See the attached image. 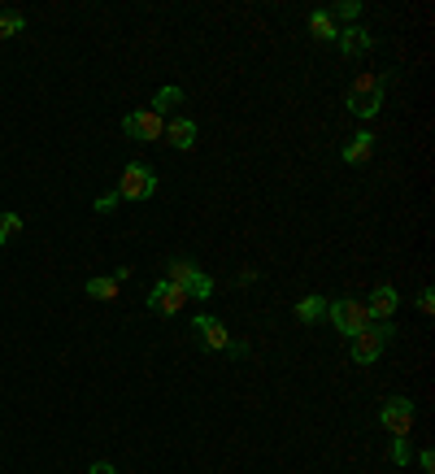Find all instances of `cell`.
<instances>
[{"instance_id":"1","label":"cell","mask_w":435,"mask_h":474,"mask_svg":"<svg viewBox=\"0 0 435 474\" xmlns=\"http://www.w3.org/2000/svg\"><path fill=\"white\" fill-rule=\"evenodd\" d=\"M383 92H388V74H362L353 83V92H348V113L370 122L379 113V104H383Z\"/></svg>"},{"instance_id":"9","label":"cell","mask_w":435,"mask_h":474,"mask_svg":"<svg viewBox=\"0 0 435 474\" xmlns=\"http://www.w3.org/2000/svg\"><path fill=\"white\" fill-rule=\"evenodd\" d=\"M192 336L201 339L205 348H213V353H227V348L235 344V339H231V331H227V327H222L218 318H209V313H201V318L192 322Z\"/></svg>"},{"instance_id":"8","label":"cell","mask_w":435,"mask_h":474,"mask_svg":"<svg viewBox=\"0 0 435 474\" xmlns=\"http://www.w3.org/2000/svg\"><path fill=\"white\" fill-rule=\"evenodd\" d=\"M188 301H192V296H188L183 287L166 283V279H162V283H157V287L148 292V309H153V313H166V318L183 313V305H188Z\"/></svg>"},{"instance_id":"15","label":"cell","mask_w":435,"mask_h":474,"mask_svg":"<svg viewBox=\"0 0 435 474\" xmlns=\"http://www.w3.org/2000/svg\"><path fill=\"white\" fill-rule=\"evenodd\" d=\"M297 318H301V322L327 318V296H305V301H297Z\"/></svg>"},{"instance_id":"7","label":"cell","mask_w":435,"mask_h":474,"mask_svg":"<svg viewBox=\"0 0 435 474\" xmlns=\"http://www.w3.org/2000/svg\"><path fill=\"white\" fill-rule=\"evenodd\" d=\"M379 422H383L397 440H405V436H409V427H414V401H409V396H392V401H383Z\"/></svg>"},{"instance_id":"14","label":"cell","mask_w":435,"mask_h":474,"mask_svg":"<svg viewBox=\"0 0 435 474\" xmlns=\"http://www.w3.org/2000/svg\"><path fill=\"white\" fill-rule=\"evenodd\" d=\"M309 35H314V39H339V27L331 22L327 9H314V13H309Z\"/></svg>"},{"instance_id":"2","label":"cell","mask_w":435,"mask_h":474,"mask_svg":"<svg viewBox=\"0 0 435 474\" xmlns=\"http://www.w3.org/2000/svg\"><path fill=\"white\" fill-rule=\"evenodd\" d=\"M327 318H331V327L339 331V336H357V331H366L370 327V309H366V301H357V296L327 301Z\"/></svg>"},{"instance_id":"20","label":"cell","mask_w":435,"mask_h":474,"mask_svg":"<svg viewBox=\"0 0 435 474\" xmlns=\"http://www.w3.org/2000/svg\"><path fill=\"white\" fill-rule=\"evenodd\" d=\"M18 231H22V213H4L0 218V244H9Z\"/></svg>"},{"instance_id":"23","label":"cell","mask_w":435,"mask_h":474,"mask_svg":"<svg viewBox=\"0 0 435 474\" xmlns=\"http://www.w3.org/2000/svg\"><path fill=\"white\" fill-rule=\"evenodd\" d=\"M418 466H422V474H435V453H431V448H422V457H418Z\"/></svg>"},{"instance_id":"12","label":"cell","mask_w":435,"mask_h":474,"mask_svg":"<svg viewBox=\"0 0 435 474\" xmlns=\"http://www.w3.org/2000/svg\"><path fill=\"white\" fill-rule=\"evenodd\" d=\"M370 48H374V39H370L366 27H348V31L339 35V53H344V57H362Z\"/></svg>"},{"instance_id":"11","label":"cell","mask_w":435,"mask_h":474,"mask_svg":"<svg viewBox=\"0 0 435 474\" xmlns=\"http://www.w3.org/2000/svg\"><path fill=\"white\" fill-rule=\"evenodd\" d=\"M162 139H166L170 148L188 153V148L197 144V122H192V118H174V122H166V136Z\"/></svg>"},{"instance_id":"5","label":"cell","mask_w":435,"mask_h":474,"mask_svg":"<svg viewBox=\"0 0 435 474\" xmlns=\"http://www.w3.org/2000/svg\"><path fill=\"white\" fill-rule=\"evenodd\" d=\"M157 192V174L148 166H127L118 179V201H148Z\"/></svg>"},{"instance_id":"25","label":"cell","mask_w":435,"mask_h":474,"mask_svg":"<svg viewBox=\"0 0 435 474\" xmlns=\"http://www.w3.org/2000/svg\"><path fill=\"white\" fill-rule=\"evenodd\" d=\"M88 474H118V470H113L109 462H92V470H88Z\"/></svg>"},{"instance_id":"4","label":"cell","mask_w":435,"mask_h":474,"mask_svg":"<svg viewBox=\"0 0 435 474\" xmlns=\"http://www.w3.org/2000/svg\"><path fill=\"white\" fill-rule=\"evenodd\" d=\"M166 283L174 287H183L192 301H205L209 292H213V279L197 266V262H188V257H179V262H166Z\"/></svg>"},{"instance_id":"18","label":"cell","mask_w":435,"mask_h":474,"mask_svg":"<svg viewBox=\"0 0 435 474\" xmlns=\"http://www.w3.org/2000/svg\"><path fill=\"white\" fill-rule=\"evenodd\" d=\"M327 13H331V22H339V18H348V22H353V18H362V0H335Z\"/></svg>"},{"instance_id":"16","label":"cell","mask_w":435,"mask_h":474,"mask_svg":"<svg viewBox=\"0 0 435 474\" xmlns=\"http://www.w3.org/2000/svg\"><path fill=\"white\" fill-rule=\"evenodd\" d=\"M174 104H183V87H174V83L157 87V96H153V113H166V109H174Z\"/></svg>"},{"instance_id":"13","label":"cell","mask_w":435,"mask_h":474,"mask_svg":"<svg viewBox=\"0 0 435 474\" xmlns=\"http://www.w3.org/2000/svg\"><path fill=\"white\" fill-rule=\"evenodd\" d=\"M370 157H374V136H370V131H357V136L348 139V148H344V162H348V166H366Z\"/></svg>"},{"instance_id":"22","label":"cell","mask_w":435,"mask_h":474,"mask_svg":"<svg viewBox=\"0 0 435 474\" xmlns=\"http://www.w3.org/2000/svg\"><path fill=\"white\" fill-rule=\"evenodd\" d=\"M392 462H397V466H405V462H409V448H405V440L392 444Z\"/></svg>"},{"instance_id":"19","label":"cell","mask_w":435,"mask_h":474,"mask_svg":"<svg viewBox=\"0 0 435 474\" xmlns=\"http://www.w3.org/2000/svg\"><path fill=\"white\" fill-rule=\"evenodd\" d=\"M27 31V18L22 13H0V39H13V35Z\"/></svg>"},{"instance_id":"10","label":"cell","mask_w":435,"mask_h":474,"mask_svg":"<svg viewBox=\"0 0 435 474\" xmlns=\"http://www.w3.org/2000/svg\"><path fill=\"white\" fill-rule=\"evenodd\" d=\"M397 305H401V296H397V287H392V283L374 287V292H370V301H366L370 322H388V318L397 313Z\"/></svg>"},{"instance_id":"3","label":"cell","mask_w":435,"mask_h":474,"mask_svg":"<svg viewBox=\"0 0 435 474\" xmlns=\"http://www.w3.org/2000/svg\"><path fill=\"white\" fill-rule=\"evenodd\" d=\"M392 339H397V327H388V322H370L366 331L353 336V362H357V366H374Z\"/></svg>"},{"instance_id":"24","label":"cell","mask_w":435,"mask_h":474,"mask_svg":"<svg viewBox=\"0 0 435 474\" xmlns=\"http://www.w3.org/2000/svg\"><path fill=\"white\" fill-rule=\"evenodd\" d=\"M109 209H118V192H109V196L96 201V213H109Z\"/></svg>"},{"instance_id":"21","label":"cell","mask_w":435,"mask_h":474,"mask_svg":"<svg viewBox=\"0 0 435 474\" xmlns=\"http://www.w3.org/2000/svg\"><path fill=\"white\" fill-rule=\"evenodd\" d=\"M418 309H422V313H435V292H431V287H422V296H418Z\"/></svg>"},{"instance_id":"6","label":"cell","mask_w":435,"mask_h":474,"mask_svg":"<svg viewBox=\"0 0 435 474\" xmlns=\"http://www.w3.org/2000/svg\"><path fill=\"white\" fill-rule=\"evenodd\" d=\"M122 131L139 144H153V139L166 136V118L162 113H153V109H131L127 118H122Z\"/></svg>"},{"instance_id":"17","label":"cell","mask_w":435,"mask_h":474,"mask_svg":"<svg viewBox=\"0 0 435 474\" xmlns=\"http://www.w3.org/2000/svg\"><path fill=\"white\" fill-rule=\"evenodd\" d=\"M88 296H96V301H118V283L105 279V274H96V279H88Z\"/></svg>"}]
</instances>
